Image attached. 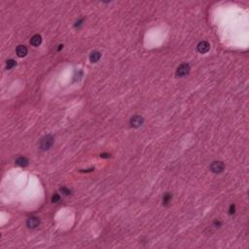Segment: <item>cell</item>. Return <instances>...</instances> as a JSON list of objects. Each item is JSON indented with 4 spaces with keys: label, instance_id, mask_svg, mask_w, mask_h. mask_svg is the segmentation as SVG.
I'll use <instances>...</instances> for the list:
<instances>
[{
    "label": "cell",
    "instance_id": "obj_15",
    "mask_svg": "<svg viewBox=\"0 0 249 249\" xmlns=\"http://www.w3.org/2000/svg\"><path fill=\"white\" fill-rule=\"evenodd\" d=\"M235 212H236V205L235 204H231L229 207V214L233 215V214H235Z\"/></svg>",
    "mask_w": 249,
    "mask_h": 249
},
{
    "label": "cell",
    "instance_id": "obj_7",
    "mask_svg": "<svg viewBox=\"0 0 249 249\" xmlns=\"http://www.w3.org/2000/svg\"><path fill=\"white\" fill-rule=\"evenodd\" d=\"M17 55L19 56L20 58H23V57H25L26 54H27V48L25 46V45H19L17 47Z\"/></svg>",
    "mask_w": 249,
    "mask_h": 249
},
{
    "label": "cell",
    "instance_id": "obj_14",
    "mask_svg": "<svg viewBox=\"0 0 249 249\" xmlns=\"http://www.w3.org/2000/svg\"><path fill=\"white\" fill-rule=\"evenodd\" d=\"M60 195L58 194H57V193H56V194H54L53 195V197H52V203H58V201H60Z\"/></svg>",
    "mask_w": 249,
    "mask_h": 249
},
{
    "label": "cell",
    "instance_id": "obj_8",
    "mask_svg": "<svg viewBox=\"0 0 249 249\" xmlns=\"http://www.w3.org/2000/svg\"><path fill=\"white\" fill-rule=\"evenodd\" d=\"M41 42H42V37H41L39 34L33 35V36L31 37V39H30V44L32 46H34V47L39 46L41 44Z\"/></svg>",
    "mask_w": 249,
    "mask_h": 249
},
{
    "label": "cell",
    "instance_id": "obj_16",
    "mask_svg": "<svg viewBox=\"0 0 249 249\" xmlns=\"http://www.w3.org/2000/svg\"><path fill=\"white\" fill-rule=\"evenodd\" d=\"M213 224L215 225V227H220L221 226V221H218V220H215L214 222H213Z\"/></svg>",
    "mask_w": 249,
    "mask_h": 249
},
{
    "label": "cell",
    "instance_id": "obj_9",
    "mask_svg": "<svg viewBox=\"0 0 249 249\" xmlns=\"http://www.w3.org/2000/svg\"><path fill=\"white\" fill-rule=\"evenodd\" d=\"M100 58H101V54L97 51H94L90 55V60L91 62H93V63H96V62L100 60Z\"/></svg>",
    "mask_w": 249,
    "mask_h": 249
},
{
    "label": "cell",
    "instance_id": "obj_18",
    "mask_svg": "<svg viewBox=\"0 0 249 249\" xmlns=\"http://www.w3.org/2000/svg\"><path fill=\"white\" fill-rule=\"evenodd\" d=\"M82 23H83V20H78V22L76 23V25H75V26H80L82 25Z\"/></svg>",
    "mask_w": 249,
    "mask_h": 249
},
{
    "label": "cell",
    "instance_id": "obj_17",
    "mask_svg": "<svg viewBox=\"0 0 249 249\" xmlns=\"http://www.w3.org/2000/svg\"><path fill=\"white\" fill-rule=\"evenodd\" d=\"M100 157L101 158H109L110 155H108V154H100Z\"/></svg>",
    "mask_w": 249,
    "mask_h": 249
},
{
    "label": "cell",
    "instance_id": "obj_12",
    "mask_svg": "<svg viewBox=\"0 0 249 249\" xmlns=\"http://www.w3.org/2000/svg\"><path fill=\"white\" fill-rule=\"evenodd\" d=\"M16 64H17L16 61L11 58V60H8L6 61V68H7V69H12L13 67L16 66Z\"/></svg>",
    "mask_w": 249,
    "mask_h": 249
},
{
    "label": "cell",
    "instance_id": "obj_10",
    "mask_svg": "<svg viewBox=\"0 0 249 249\" xmlns=\"http://www.w3.org/2000/svg\"><path fill=\"white\" fill-rule=\"evenodd\" d=\"M16 165H20V167H26L28 165V160L25 157H19L16 160Z\"/></svg>",
    "mask_w": 249,
    "mask_h": 249
},
{
    "label": "cell",
    "instance_id": "obj_1",
    "mask_svg": "<svg viewBox=\"0 0 249 249\" xmlns=\"http://www.w3.org/2000/svg\"><path fill=\"white\" fill-rule=\"evenodd\" d=\"M53 144H54V137L49 134V135L44 136V137L41 139L39 147L42 151H47L53 146Z\"/></svg>",
    "mask_w": 249,
    "mask_h": 249
},
{
    "label": "cell",
    "instance_id": "obj_11",
    "mask_svg": "<svg viewBox=\"0 0 249 249\" xmlns=\"http://www.w3.org/2000/svg\"><path fill=\"white\" fill-rule=\"evenodd\" d=\"M171 200H172V195L170 194V193H165V194L162 196V204L165 206L168 205Z\"/></svg>",
    "mask_w": 249,
    "mask_h": 249
},
{
    "label": "cell",
    "instance_id": "obj_6",
    "mask_svg": "<svg viewBox=\"0 0 249 249\" xmlns=\"http://www.w3.org/2000/svg\"><path fill=\"white\" fill-rule=\"evenodd\" d=\"M197 48H198V51L200 52V54H205V53L209 51L210 45L208 44V42H206V41H201V42L198 44Z\"/></svg>",
    "mask_w": 249,
    "mask_h": 249
},
{
    "label": "cell",
    "instance_id": "obj_2",
    "mask_svg": "<svg viewBox=\"0 0 249 249\" xmlns=\"http://www.w3.org/2000/svg\"><path fill=\"white\" fill-rule=\"evenodd\" d=\"M189 72H190V65L188 63H182L181 65H179L178 68H177L175 75L176 77L181 78V77L188 75Z\"/></svg>",
    "mask_w": 249,
    "mask_h": 249
},
{
    "label": "cell",
    "instance_id": "obj_4",
    "mask_svg": "<svg viewBox=\"0 0 249 249\" xmlns=\"http://www.w3.org/2000/svg\"><path fill=\"white\" fill-rule=\"evenodd\" d=\"M39 224H40L39 218L35 217V216H31V217H29L27 219V221H26V226H27L29 229H35V228H37L39 226Z\"/></svg>",
    "mask_w": 249,
    "mask_h": 249
},
{
    "label": "cell",
    "instance_id": "obj_13",
    "mask_svg": "<svg viewBox=\"0 0 249 249\" xmlns=\"http://www.w3.org/2000/svg\"><path fill=\"white\" fill-rule=\"evenodd\" d=\"M60 191L61 194L64 195V196H70L71 195V190L68 189L67 187H61Z\"/></svg>",
    "mask_w": 249,
    "mask_h": 249
},
{
    "label": "cell",
    "instance_id": "obj_5",
    "mask_svg": "<svg viewBox=\"0 0 249 249\" xmlns=\"http://www.w3.org/2000/svg\"><path fill=\"white\" fill-rule=\"evenodd\" d=\"M143 122H144V119L141 116H133L132 119H130L129 124H130V126H132V127H135V129H137V127L142 126Z\"/></svg>",
    "mask_w": 249,
    "mask_h": 249
},
{
    "label": "cell",
    "instance_id": "obj_3",
    "mask_svg": "<svg viewBox=\"0 0 249 249\" xmlns=\"http://www.w3.org/2000/svg\"><path fill=\"white\" fill-rule=\"evenodd\" d=\"M225 170V165L220 161H215L210 165V170L214 173H222Z\"/></svg>",
    "mask_w": 249,
    "mask_h": 249
}]
</instances>
